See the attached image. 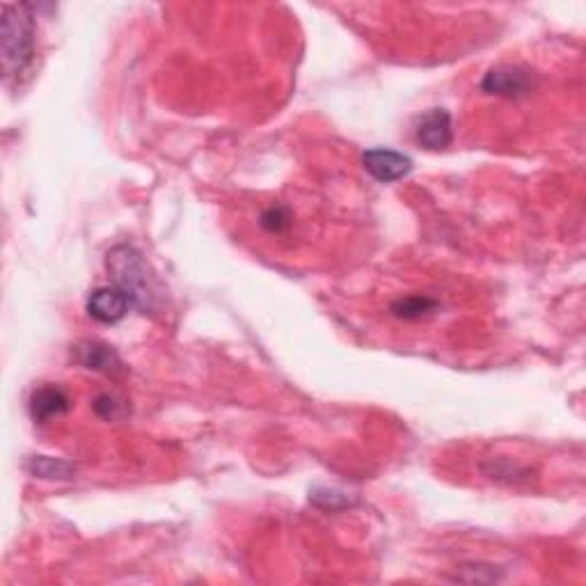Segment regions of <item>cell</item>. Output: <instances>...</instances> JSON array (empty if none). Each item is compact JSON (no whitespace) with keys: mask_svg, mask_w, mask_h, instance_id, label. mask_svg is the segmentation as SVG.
<instances>
[{"mask_svg":"<svg viewBox=\"0 0 586 586\" xmlns=\"http://www.w3.org/2000/svg\"><path fill=\"white\" fill-rule=\"evenodd\" d=\"M3 69L7 78H17L33 65L35 58V17L30 5L3 7Z\"/></svg>","mask_w":586,"mask_h":586,"instance_id":"6da1fadb","label":"cell"},{"mask_svg":"<svg viewBox=\"0 0 586 586\" xmlns=\"http://www.w3.org/2000/svg\"><path fill=\"white\" fill-rule=\"evenodd\" d=\"M108 268L113 273V284L131 298L133 307L142 312L154 310L158 296L154 291V277L149 275L147 261L136 248L117 245L108 252Z\"/></svg>","mask_w":586,"mask_h":586,"instance_id":"7a4b0ae2","label":"cell"},{"mask_svg":"<svg viewBox=\"0 0 586 586\" xmlns=\"http://www.w3.org/2000/svg\"><path fill=\"white\" fill-rule=\"evenodd\" d=\"M362 165L380 184H394V181L408 177L413 170V158L394 152V149H369L362 156Z\"/></svg>","mask_w":586,"mask_h":586,"instance_id":"3957f363","label":"cell"},{"mask_svg":"<svg viewBox=\"0 0 586 586\" xmlns=\"http://www.w3.org/2000/svg\"><path fill=\"white\" fill-rule=\"evenodd\" d=\"M133 307L131 298L120 287H99L90 293L87 298V314L94 321L104 323V326H115L120 323Z\"/></svg>","mask_w":586,"mask_h":586,"instance_id":"277c9868","label":"cell"},{"mask_svg":"<svg viewBox=\"0 0 586 586\" xmlns=\"http://www.w3.org/2000/svg\"><path fill=\"white\" fill-rule=\"evenodd\" d=\"M532 87H534L532 74L520 67H502V69L488 71L481 83V90L486 94H497V97H509V99L525 97V94L532 92Z\"/></svg>","mask_w":586,"mask_h":586,"instance_id":"5b68a950","label":"cell"},{"mask_svg":"<svg viewBox=\"0 0 586 586\" xmlns=\"http://www.w3.org/2000/svg\"><path fill=\"white\" fill-rule=\"evenodd\" d=\"M74 362L90 371H99L106 376L124 374V362L113 348L101 342H81L74 348Z\"/></svg>","mask_w":586,"mask_h":586,"instance_id":"8992f818","label":"cell"},{"mask_svg":"<svg viewBox=\"0 0 586 586\" xmlns=\"http://www.w3.org/2000/svg\"><path fill=\"white\" fill-rule=\"evenodd\" d=\"M417 142H422V147L431 149V152H440L451 145L454 131H451V115L445 108H433L419 120L415 129Z\"/></svg>","mask_w":586,"mask_h":586,"instance_id":"52a82bcc","label":"cell"},{"mask_svg":"<svg viewBox=\"0 0 586 586\" xmlns=\"http://www.w3.org/2000/svg\"><path fill=\"white\" fill-rule=\"evenodd\" d=\"M71 408V401L65 390L55 385H44L37 387L30 397V415L37 424H49L53 419L67 415Z\"/></svg>","mask_w":586,"mask_h":586,"instance_id":"ba28073f","label":"cell"},{"mask_svg":"<svg viewBox=\"0 0 586 586\" xmlns=\"http://www.w3.org/2000/svg\"><path fill=\"white\" fill-rule=\"evenodd\" d=\"M26 470L33 474V477L39 479H49V481H67L74 479L76 467L62 461V458H51V456H33L26 463Z\"/></svg>","mask_w":586,"mask_h":586,"instance_id":"9c48e42d","label":"cell"},{"mask_svg":"<svg viewBox=\"0 0 586 586\" xmlns=\"http://www.w3.org/2000/svg\"><path fill=\"white\" fill-rule=\"evenodd\" d=\"M390 310L397 319L417 321L422 319V316H429L431 312L438 310V303L426 296H408V298H399L397 303H392Z\"/></svg>","mask_w":586,"mask_h":586,"instance_id":"30bf717a","label":"cell"},{"mask_svg":"<svg viewBox=\"0 0 586 586\" xmlns=\"http://www.w3.org/2000/svg\"><path fill=\"white\" fill-rule=\"evenodd\" d=\"M261 227L266 229V232L271 234H282L287 232L289 225H291V213L287 207H271L261 213Z\"/></svg>","mask_w":586,"mask_h":586,"instance_id":"8fae6325","label":"cell"},{"mask_svg":"<svg viewBox=\"0 0 586 586\" xmlns=\"http://www.w3.org/2000/svg\"><path fill=\"white\" fill-rule=\"evenodd\" d=\"M94 413L101 419H106V422H115V419H120L126 413V406L120 399L113 397V394H101V397L94 401Z\"/></svg>","mask_w":586,"mask_h":586,"instance_id":"7c38bea8","label":"cell"},{"mask_svg":"<svg viewBox=\"0 0 586 586\" xmlns=\"http://www.w3.org/2000/svg\"><path fill=\"white\" fill-rule=\"evenodd\" d=\"M310 500L314 506H319V509L323 511H339V509H346V506H351L348 497L337 493V490H316Z\"/></svg>","mask_w":586,"mask_h":586,"instance_id":"4fadbf2b","label":"cell"}]
</instances>
